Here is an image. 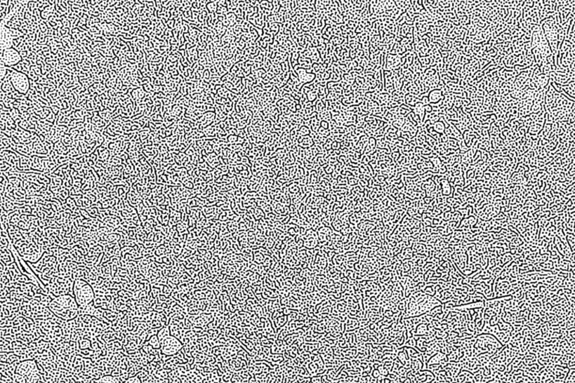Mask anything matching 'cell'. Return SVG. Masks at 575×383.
I'll return each mask as SVG.
<instances>
[{
	"instance_id": "obj_1",
	"label": "cell",
	"mask_w": 575,
	"mask_h": 383,
	"mask_svg": "<svg viewBox=\"0 0 575 383\" xmlns=\"http://www.w3.org/2000/svg\"><path fill=\"white\" fill-rule=\"evenodd\" d=\"M27 78V76L20 71H17V73L13 72L10 75L9 80L15 87V90L20 91L21 94H25L29 89V83Z\"/></svg>"
},
{
	"instance_id": "obj_2",
	"label": "cell",
	"mask_w": 575,
	"mask_h": 383,
	"mask_svg": "<svg viewBox=\"0 0 575 383\" xmlns=\"http://www.w3.org/2000/svg\"><path fill=\"white\" fill-rule=\"evenodd\" d=\"M181 343L173 336H167L160 341V349L162 353L168 356L176 354L181 348Z\"/></svg>"
},
{
	"instance_id": "obj_3",
	"label": "cell",
	"mask_w": 575,
	"mask_h": 383,
	"mask_svg": "<svg viewBox=\"0 0 575 383\" xmlns=\"http://www.w3.org/2000/svg\"><path fill=\"white\" fill-rule=\"evenodd\" d=\"M1 61L5 63L6 67L16 65L20 62L22 61V57L14 48H9L2 51V59Z\"/></svg>"
},
{
	"instance_id": "obj_4",
	"label": "cell",
	"mask_w": 575,
	"mask_h": 383,
	"mask_svg": "<svg viewBox=\"0 0 575 383\" xmlns=\"http://www.w3.org/2000/svg\"><path fill=\"white\" fill-rule=\"evenodd\" d=\"M96 383H121L118 377L113 376L107 375L101 377L99 380H96Z\"/></svg>"
},
{
	"instance_id": "obj_5",
	"label": "cell",
	"mask_w": 575,
	"mask_h": 383,
	"mask_svg": "<svg viewBox=\"0 0 575 383\" xmlns=\"http://www.w3.org/2000/svg\"><path fill=\"white\" fill-rule=\"evenodd\" d=\"M149 343H150V344L152 345L153 347H155V348L158 349L160 347V340H158V339H157V337L156 336V335H153V336H152V339H150Z\"/></svg>"
},
{
	"instance_id": "obj_6",
	"label": "cell",
	"mask_w": 575,
	"mask_h": 383,
	"mask_svg": "<svg viewBox=\"0 0 575 383\" xmlns=\"http://www.w3.org/2000/svg\"><path fill=\"white\" fill-rule=\"evenodd\" d=\"M141 383L140 379L136 376V377H129L128 380H125L123 383Z\"/></svg>"
},
{
	"instance_id": "obj_7",
	"label": "cell",
	"mask_w": 575,
	"mask_h": 383,
	"mask_svg": "<svg viewBox=\"0 0 575 383\" xmlns=\"http://www.w3.org/2000/svg\"><path fill=\"white\" fill-rule=\"evenodd\" d=\"M21 53V57L25 58L26 57V56H27V51H22Z\"/></svg>"
}]
</instances>
